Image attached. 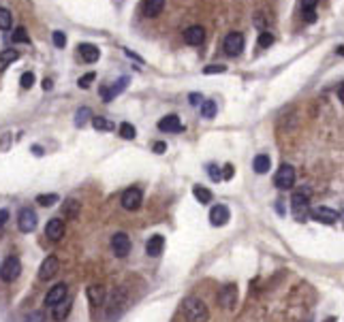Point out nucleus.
Masks as SVG:
<instances>
[{
    "instance_id": "nucleus-1",
    "label": "nucleus",
    "mask_w": 344,
    "mask_h": 322,
    "mask_svg": "<svg viewBox=\"0 0 344 322\" xmlns=\"http://www.w3.org/2000/svg\"><path fill=\"white\" fill-rule=\"evenodd\" d=\"M182 312L186 322H207L210 320V310L199 296H186L182 303Z\"/></svg>"
},
{
    "instance_id": "nucleus-2",
    "label": "nucleus",
    "mask_w": 344,
    "mask_h": 322,
    "mask_svg": "<svg viewBox=\"0 0 344 322\" xmlns=\"http://www.w3.org/2000/svg\"><path fill=\"white\" fill-rule=\"evenodd\" d=\"M310 190H299L295 192V194L291 196V214L293 218L297 222H306L308 220V214H310Z\"/></svg>"
},
{
    "instance_id": "nucleus-3",
    "label": "nucleus",
    "mask_w": 344,
    "mask_h": 322,
    "mask_svg": "<svg viewBox=\"0 0 344 322\" xmlns=\"http://www.w3.org/2000/svg\"><path fill=\"white\" fill-rule=\"evenodd\" d=\"M124 310H126V292L122 290V288H118V290L111 294L109 305H107V320L116 322L124 314Z\"/></svg>"
},
{
    "instance_id": "nucleus-4",
    "label": "nucleus",
    "mask_w": 344,
    "mask_h": 322,
    "mask_svg": "<svg viewBox=\"0 0 344 322\" xmlns=\"http://www.w3.org/2000/svg\"><path fill=\"white\" fill-rule=\"evenodd\" d=\"M295 184V168L291 164H282L274 175V186L280 190H289Z\"/></svg>"
},
{
    "instance_id": "nucleus-5",
    "label": "nucleus",
    "mask_w": 344,
    "mask_h": 322,
    "mask_svg": "<svg viewBox=\"0 0 344 322\" xmlns=\"http://www.w3.org/2000/svg\"><path fill=\"white\" fill-rule=\"evenodd\" d=\"M308 218L321 222V224H335L340 220V214L335 212V209H331V207L321 205V207H312L310 214H308Z\"/></svg>"
},
{
    "instance_id": "nucleus-6",
    "label": "nucleus",
    "mask_w": 344,
    "mask_h": 322,
    "mask_svg": "<svg viewBox=\"0 0 344 322\" xmlns=\"http://www.w3.org/2000/svg\"><path fill=\"white\" fill-rule=\"evenodd\" d=\"M222 50H225V54L231 56V58L239 56L244 52V34L242 32H229L225 36V43H222Z\"/></svg>"
},
{
    "instance_id": "nucleus-7",
    "label": "nucleus",
    "mask_w": 344,
    "mask_h": 322,
    "mask_svg": "<svg viewBox=\"0 0 344 322\" xmlns=\"http://www.w3.org/2000/svg\"><path fill=\"white\" fill-rule=\"evenodd\" d=\"M120 203H122V207L126 209V212H137V209L141 207L143 203V194L139 188H129L122 192V198H120Z\"/></svg>"
},
{
    "instance_id": "nucleus-8",
    "label": "nucleus",
    "mask_w": 344,
    "mask_h": 322,
    "mask_svg": "<svg viewBox=\"0 0 344 322\" xmlns=\"http://www.w3.org/2000/svg\"><path fill=\"white\" fill-rule=\"evenodd\" d=\"M20 273H22V262H20V258H15V256H9V258L3 262V267H0V278L5 282H15L20 278Z\"/></svg>"
},
{
    "instance_id": "nucleus-9",
    "label": "nucleus",
    "mask_w": 344,
    "mask_h": 322,
    "mask_svg": "<svg viewBox=\"0 0 344 322\" xmlns=\"http://www.w3.org/2000/svg\"><path fill=\"white\" fill-rule=\"evenodd\" d=\"M237 303V286L235 284H225L218 292V305L222 310H233Z\"/></svg>"
},
{
    "instance_id": "nucleus-10",
    "label": "nucleus",
    "mask_w": 344,
    "mask_h": 322,
    "mask_svg": "<svg viewBox=\"0 0 344 322\" xmlns=\"http://www.w3.org/2000/svg\"><path fill=\"white\" fill-rule=\"evenodd\" d=\"M60 271V262L56 256H47V258L41 262V269H39V280L41 282H50L54 280L56 276H58Z\"/></svg>"
},
{
    "instance_id": "nucleus-11",
    "label": "nucleus",
    "mask_w": 344,
    "mask_h": 322,
    "mask_svg": "<svg viewBox=\"0 0 344 322\" xmlns=\"http://www.w3.org/2000/svg\"><path fill=\"white\" fill-rule=\"evenodd\" d=\"M111 250H114V254L118 258H124L126 254L131 252V239L126 232H116L114 237H111Z\"/></svg>"
},
{
    "instance_id": "nucleus-12",
    "label": "nucleus",
    "mask_w": 344,
    "mask_h": 322,
    "mask_svg": "<svg viewBox=\"0 0 344 322\" xmlns=\"http://www.w3.org/2000/svg\"><path fill=\"white\" fill-rule=\"evenodd\" d=\"M18 226H20L22 232H33L37 228V214L30 207H26V209H22V212H20Z\"/></svg>"
},
{
    "instance_id": "nucleus-13",
    "label": "nucleus",
    "mask_w": 344,
    "mask_h": 322,
    "mask_svg": "<svg viewBox=\"0 0 344 322\" xmlns=\"http://www.w3.org/2000/svg\"><path fill=\"white\" fill-rule=\"evenodd\" d=\"M69 294V286L67 284H56L50 292H47L45 296V305H50V308H54V305H58L60 301H65Z\"/></svg>"
},
{
    "instance_id": "nucleus-14",
    "label": "nucleus",
    "mask_w": 344,
    "mask_h": 322,
    "mask_svg": "<svg viewBox=\"0 0 344 322\" xmlns=\"http://www.w3.org/2000/svg\"><path fill=\"white\" fill-rule=\"evenodd\" d=\"M231 220V214L225 205H214L210 212V222L212 226H225V224Z\"/></svg>"
},
{
    "instance_id": "nucleus-15",
    "label": "nucleus",
    "mask_w": 344,
    "mask_h": 322,
    "mask_svg": "<svg viewBox=\"0 0 344 322\" xmlns=\"http://www.w3.org/2000/svg\"><path fill=\"white\" fill-rule=\"evenodd\" d=\"M45 235L52 241H60L62 237H65V222H62L60 218H52L45 226Z\"/></svg>"
},
{
    "instance_id": "nucleus-16",
    "label": "nucleus",
    "mask_w": 344,
    "mask_h": 322,
    "mask_svg": "<svg viewBox=\"0 0 344 322\" xmlns=\"http://www.w3.org/2000/svg\"><path fill=\"white\" fill-rule=\"evenodd\" d=\"M158 130L161 132H182L184 130V124L180 122V118L178 116H167L163 118L161 122H158Z\"/></svg>"
},
{
    "instance_id": "nucleus-17",
    "label": "nucleus",
    "mask_w": 344,
    "mask_h": 322,
    "mask_svg": "<svg viewBox=\"0 0 344 322\" xmlns=\"http://www.w3.org/2000/svg\"><path fill=\"white\" fill-rule=\"evenodd\" d=\"M184 41L188 45H201L205 41V30L201 26H190L184 30Z\"/></svg>"
},
{
    "instance_id": "nucleus-18",
    "label": "nucleus",
    "mask_w": 344,
    "mask_h": 322,
    "mask_svg": "<svg viewBox=\"0 0 344 322\" xmlns=\"http://www.w3.org/2000/svg\"><path fill=\"white\" fill-rule=\"evenodd\" d=\"M79 50V56H82V58L88 62V64H92V62H97L99 58H101V50L97 45H92V43H82L77 47Z\"/></svg>"
},
{
    "instance_id": "nucleus-19",
    "label": "nucleus",
    "mask_w": 344,
    "mask_h": 322,
    "mask_svg": "<svg viewBox=\"0 0 344 322\" xmlns=\"http://www.w3.org/2000/svg\"><path fill=\"white\" fill-rule=\"evenodd\" d=\"M165 248V237L163 235H152L146 244V254L148 256H161Z\"/></svg>"
},
{
    "instance_id": "nucleus-20",
    "label": "nucleus",
    "mask_w": 344,
    "mask_h": 322,
    "mask_svg": "<svg viewBox=\"0 0 344 322\" xmlns=\"http://www.w3.org/2000/svg\"><path fill=\"white\" fill-rule=\"evenodd\" d=\"M86 294H88V301L92 305H103L105 303V288L101 284H92L86 288Z\"/></svg>"
},
{
    "instance_id": "nucleus-21",
    "label": "nucleus",
    "mask_w": 344,
    "mask_h": 322,
    "mask_svg": "<svg viewBox=\"0 0 344 322\" xmlns=\"http://www.w3.org/2000/svg\"><path fill=\"white\" fill-rule=\"evenodd\" d=\"M79 209H82V203H79L77 198H67L65 205H62V216H65V218L75 220L79 216Z\"/></svg>"
},
{
    "instance_id": "nucleus-22",
    "label": "nucleus",
    "mask_w": 344,
    "mask_h": 322,
    "mask_svg": "<svg viewBox=\"0 0 344 322\" xmlns=\"http://www.w3.org/2000/svg\"><path fill=\"white\" fill-rule=\"evenodd\" d=\"M18 58H20V52L18 50H5V52H0V73H5V70L9 68Z\"/></svg>"
},
{
    "instance_id": "nucleus-23",
    "label": "nucleus",
    "mask_w": 344,
    "mask_h": 322,
    "mask_svg": "<svg viewBox=\"0 0 344 322\" xmlns=\"http://www.w3.org/2000/svg\"><path fill=\"white\" fill-rule=\"evenodd\" d=\"M163 6H165V0H146V2H143V13H146L148 18H156V15L163 11Z\"/></svg>"
},
{
    "instance_id": "nucleus-24",
    "label": "nucleus",
    "mask_w": 344,
    "mask_h": 322,
    "mask_svg": "<svg viewBox=\"0 0 344 322\" xmlns=\"http://www.w3.org/2000/svg\"><path fill=\"white\" fill-rule=\"evenodd\" d=\"M269 166H271V158H269L267 154H259V156H254L252 168H254V171H257L259 175L267 173V171H269Z\"/></svg>"
},
{
    "instance_id": "nucleus-25",
    "label": "nucleus",
    "mask_w": 344,
    "mask_h": 322,
    "mask_svg": "<svg viewBox=\"0 0 344 322\" xmlns=\"http://www.w3.org/2000/svg\"><path fill=\"white\" fill-rule=\"evenodd\" d=\"M69 312H71V299H65L58 305H54V318L56 320H65L69 316Z\"/></svg>"
},
{
    "instance_id": "nucleus-26",
    "label": "nucleus",
    "mask_w": 344,
    "mask_h": 322,
    "mask_svg": "<svg viewBox=\"0 0 344 322\" xmlns=\"http://www.w3.org/2000/svg\"><path fill=\"white\" fill-rule=\"evenodd\" d=\"M126 86H129V77H120L118 82L111 86V88H107V94H109V100H114L116 96L122 92V90H126Z\"/></svg>"
},
{
    "instance_id": "nucleus-27",
    "label": "nucleus",
    "mask_w": 344,
    "mask_h": 322,
    "mask_svg": "<svg viewBox=\"0 0 344 322\" xmlns=\"http://www.w3.org/2000/svg\"><path fill=\"white\" fill-rule=\"evenodd\" d=\"M193 194H195V198H197L201 205L212 203V192L207 190V188H203V186H195V188H193Z\"/></svg>"
},
{
    "instance_id": "nucleus-28",
    "label": "nucleus",
    "mask_w": 344,
    "mask_h": 322,
    "mask_svg": "<svg viewBox=\"0 0 344 322\" xmlns=\"http://www.w3.org/2000/svg\"><path fill=\"white\" fill-rule=\"evenodd\" d=\"M92 118V111L88 109V107H84V109H79L77 114H75V126L77 128H84L86 124H88V120Z\"/></svg>"
},
{
    "instance_id": "nucleus-29",
    "label": "nucleus",
    "mask_w": 344,
    "mask_h": 322,
    "mask_svg": "<svg viewBox=\"0 0 344 322\" xmlns=\"http://www.w3.org/2000/svg\"><path fill=\"white\" fill-rule=\"evenodd\" d=\"M11 41L13 43H30V36H28V32L24 26H18L13 30V34H11Z\"/></svg>"
},
{
    "instance_id": "nucleus-30",
    "label": "nucleus",
    "mask_w": 344,
    "mask_h": 322,
    "mask_svg": "<svg viewBox=\"0 0 344 322\" xmlns=\"http://www.w3.org/2000/svg\"><path fill=\"white\" fill-rule=\"evenodd\" d=\"M216 109H218V107H216L214 100H203V102H201V116H203L205 120H212V118L216 116Z\"/></svg>"
},
{
    "instance_id": "nucleus-31",
    "label": "nucleus",
    "mask_w": 344,
    "mask_h": 322,
    "mask_svg": "<svg viewBox=\"0 0 344 322\" xmlns=\"http://www.w3.org/2000/svg\"><path fill=\"white\" fill-rule=\"evenodd\" d=\"M92 126L97 128V130H111V128H114V124H111L107 118H101V116L92 118Z\"/></svg>"
},
{
    "instance_id": "nucleus-32",
    "label": "nucleus",
    "mask_w": 344,
    "mask_h": 322,
    "mask_svg": "<svg viewBox=\"0 0 344 322\" xmlns=\"http://www.w3.org/2000/svg\"><path fill=\"white\" fill-rule=\"evenodd\" d=\"M120 134L124 136V139H135V136H137V130H135V126L133 124H129V122H122L120 124Z\"/></svg>"
},
{
    "instance_id": "nucleus-33",
    "label": "nucleus",
    "mask_w": 344,
    "mask_h": 322,
    "mask_svg": "<svg viewBox=\"0 0 344 322\" xmlns=\"http://www.w3.org/2000/svg\"><path fill=\"white\" fill-rule=\"evenodd\" d=\"M13 22V15L9 9H0V30H9Z\"/></svg>"
},
{
    "instance_id": "nucleus-34",
    "label": "nucleus",
    "mask_w": 344,
    "mask_h": 322,
    "mask_svg": "<svg viewBox=\"0 0 344 322\" xmlns=\"http://www.w3.org/2000/svg\"><path fill=\"white\" fill-rule=\"evenodd\" d=\"M37 203L43 205V207H52L54 203H58V194H39Z\"/></svg>"
},
{
    "instance_id": "nucleus-35",
    "label": "nucleus",
    "mask_w": 344,
    "mask_h": 322,
    "mask_svg": "<svg viewBox=\"0 0 344 322\" xmlns=\"http://www.w3.org/2000/svg\"><path fill=\"white\" fill-rule=\"evenodd\" d=\"M20 84H22V88L24 90H30V88L35 86V73H30V70H26L22 77H20Z\"/></svg>"
},
{
    "instance_id": "nucleus-36",
    "label": "nucleus",
    "mask_w": 344,
    "mask_h": 322,
    "mask_svg": "<svg viewBox=\"0 0 344 322\" xmlns=\"http://www.w3.org/2000/svg\"><path fill=\"white\" fill-rule=\"evenodd\" d=\"M52 41H54V45H56V47H60V50H62V47L67 45V36H65V32L56 30L54 34H52Z\"/></svg>"
},
{
    "instance_id": "nucleus-37",
    "label": "nucleus",
    "mask_w": 344,
    "mask_h": 322,
    "mask_svg": "<svg viewBox=\"0 0 344 322\" xmlns=\"http://www.w3.org/2000/svg\"><path fill=\"white\" fill-rule=\"evenodd\" d=\"M225 70H227L225 64H210V66L203 68V73L205 75H214V73H225Z\"/></svg>"
},
{
    "instance_id": "nucleus-38",
    "label": "nucleus",
    "mask_w": 344,
    "mask_h": 322,
    "mask_svg": "<svg viewBox=\"0 0 344 322\" xmlns=\"http://www.w3.org/2000/svg\"><path fill=\"white\" fill-rule=\"evenodd\" d=\"M274 43V34H269V32H261L259 34V47H269Z\"/></svg>"
},
{
    "instance_id": "nucleus-39",
    "label": "nucleus",
    "mask_w": 344,
    "mask_h": 322,
    "mask_svg": "<svg viewBox=\"0 0 344 322\" xmlns=\"http://www.w3.org/2000/svg\"><path fill=\"white\" fill-rule=\"evenodd\" d=\"M94 77H97V75H94V73H86L84 77H79V82H77V86H79V88H84V90H86V88H90V84L94 82Z\"/></svg>"
},
{
    "instance_id": "nucleus-40",
    "label": "nucleus",
    "mask_w": 344,
    "mask_h": 322,
    "mask_svg": "<svg viewBox=\"0 0 344 322\" xmlns=\"http://www.w3.org/2000/svg\"><path fill=\"white\" fill-rule=\"evenodd\" d=\"M207 175H210L212 182H220L222 180V177H220V168L216 164H207Z\"/></svg>"
},
{
    "instance_id": "nucleus-41",
    "label": "nucleus",
    "mask_w": 344,
    "mask_h": 322,
    "mask_svg": "<svg viewBox=\"0 0 344 322\" xmlns=\"http://www.w3.org/2000/svg\"><path fill=\"white\" fill-rule=\"evenodd\" d=\"M26 322H45L43 312H33V314H28V316H26Z\"/></svg>"
},
{
    "instance_id": "nucleus-42",
    "label": "nucleus",
    "mask_w": 344,
    "mask_h": 322,
    "mask_svg": "<svg viewBox=\"0 0 344 322\" xmlns=\"http://www.w3.org/2000/svg\"><path fill=\"white\" fill-rule=\"evenodd\" d=\"M233 173H235L233 164H225V168L220 171V177H222V180H231V177H233Z\"/></svg>"
},
{
    "instance_id": "nucleus-43",
    "label": "nucleus",
    "mask_w": 344,
    "mask_h": 322,
    "mask_svg": "<svg viewBox=\"0 0 344 322\" xmlns=\"http://www.w3.org/2000/svg\"><path fill=\"white\" fill-rule=\"evenodd\" d=\"M318 0H301V11H314Z\"/></svg>"
},
{
    "instance_id": "nucleus-44",
    "label": "nucleus",
    "mask_w": 344,
    "mask_h": 322,
    "mask_svg": "<svg viewBox=\"0 0 344 322\" xmlns=\"http://www.w3.org/2000/svg\"><path fill=\"white\" fill-rule=\"evenodd\" d=\"M188 100H190V104H193V107H199V104L203 102V96L201 94H197V92H193L188 96Z\"/></svg>"
},
{
    "instance_id": "nucleus-45",
    "label": "nucleus",
    "mask_w": 344,
    "mask_h": 322,
    "mask_svg": "<svg viewBox=\"0 0 344 322\" xmlns=\"http://www.w3.org/2000/svg\"><path fill=\"white\" fill-rule=\"evenodd\" d=\"M301 13H303V15H301V18H303V20H306L308 24H312V22H316V13H314V11H301Z\"/></svg>"
},
{
    "instance_id": "nucleus-46",
    "label": "nucleus",
    "mask_w": 344,
    "mask_h": 322,
    "mask_svg": "<svg viewBox=\"0 0 344 322\" xmlns=\"http://www.w3.org/2000/svg\"><path fill=\"white\" fill-rule=\"evenodd\" d=\"M7 220H9V212H7V209H0V228L7 224Z\"/></svg>"
},
{
    "instance_id": "nucleus-47",
    "label": "nucleus",
    "mask_w": 344,
    "mask_h": 322,
    "mask_svg": "<svg viewBox=\"0 0 344 322\" xmlns=\"http://www.w3.org/2000/svg\"><path fill=\"white\" fill-rule=\"evenodd\" d=\"M165 150H167V143H163V141H156L154 143V152H156V154H163Z\"/></svg>"
},
{
    "instance_id": "nucleus-48",
    "label": "nucleus",
    "mask_w": 344,
    "mask_h": 322,
    "mask_svg": "<svg viewBox=\"0 0 344 322\" xmlns=\"http://www.w3.org/2000/svg\"><path fill=\"white\" fill-rule=\"evenodd\" d=\"M52 88H54V82H52V79H43V90L47 92V90H52Z\"/></svg>"
},
{
    "instance_id": "nucleus-49",
    "label": "nucleus",
    "mask_w": 344,
    "mask_h": 322,
    "mask_svg": "<svg viewBox=\"0 0 344 322\" xmlns=\"http://www.w3.org/2000/svg\"><path fill=\"white\" fill-rule=\"evenodd\" d=\"M33 152H35V156H43V148L41 146H35Z\"/></svg>"
},
{
    "instance_id": "nucleus-50",
    "label": "nucleus",
    "mask_w": 344,
    "mask_h": 322,
    "mask_svg": "<svg viewBox=\"0 0 344 322\" xmlns=\"http://www.w3.org/2000/svg\"><path fill=\"white\" fill-rule=\"evenodd\" d=\"M338 98H340V100H344V88H342V84L338 86Z\"/></svg>"
}]
</instances>
